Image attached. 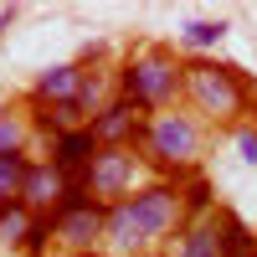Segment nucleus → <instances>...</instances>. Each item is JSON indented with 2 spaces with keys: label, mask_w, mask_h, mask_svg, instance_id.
<instances>
[{
  "label": "nucleus",
  "mask_w": 257,
  "mask_h": 257,
  "mask_svg": "<svg viewBox=\"0 0 257 257\" xmlns=\"http://www.w3.org/2000/svg\"><path fill=\"white\" fill-rule=\"evenodd\" d=\"M113 88H118V98L134 103L139 113L180 108V98H185V62L170 52V47H155V41H144V47H134V52L118 62Z\"/></svg>",
  "instance_id": "nucleus-1"
},
{
  "label": "nucleus",
  "mask_w": 257,
  "mask_h": 257,
  "mask_svg": "<svg viewBox=\"0 0 257 257\" xmlns=\"http://www.w3.org/2000/svg\"><path fill=\"white\" fill-rule=\"evenodd\" d=\"M139 155L155 170V180H175L180 185L185 175H196V160H201V123H196V113H185V108L149 113L144 134H139Z\"/></svg>",
  "instance_id": "nucleus-2"
},
{
  "label": "nucleus",
  "mask_w": 257,
  "mask_h": 257,
  "mask_svg": "<svg viewBox=\"0 0 257 257\" xmlns=\"http://www.w3.org/2000/svg\"><path fill=\"white\" fill-rule=\"evenodd\" d=\"M185 103L196 113H206L211 123H231L237 113L252 108V82L242 77V67L216 57H190L185 62Z\"/></svg>",
  "instance_id": "nucleus-3"
},
{
  "label": "nucleus",
  "mask_w": 257,
  "mask_h": 257,
  "mask_svg": "<svg viewBox=\"0 0 257 257\" xmlns=\"http://www.w3.org/2000/svg\"><path fill=\"white\" fill-rule=\"evenodd\" d=\"M128 216L144 231L149 247H160L170 237L185 231V201H180V185L175 180H144L134 196H128Z\"/></svg>",
  "instance_id": "nucleus-4"
},
{
  "label": "nucleus",
  "mask_w": 257,
  "mask_h": 257,
  "mask_svg": "<svg viewBox=\"0 0 257 257\" xmlns=\"http://www.w3.org/2000/svg\"><path fill=\"white\" fill-rule=\"evenodd\" d=\"M144 155L139 149H98L93 165H88V175H82V185H88V196L98 206H118L128 201L139 190V175H144Z\"/></svg>",
  "instance_id": "nucleus-5"
},
{
  "label": "nucleus",
  "mask_w": 257,
  "mask_h": 257,
  "mask_svg": "<svg viewBox=\"0 0 257 257\" xmlns=\"http://www.w3.org/2000/svg\"><path fill=\"white\" fill-rule=\"evenodd\" d=\"M103 221H108V206H77V211H57V247L67 257H93L103 252Z\"/></svg>",
  "instance_id": "nucleus-6"
},
{
  "label": "nucleus",
  "mask_w": 257,
  "mask_h": 257,
  "mask_svg": "<svg viewBox=\"0 0 257 257\" xmlns=\"http://www.w3.org/2000/svg\"><path fill=\"white\" fill-rule=\"evenodd\" d=\"M144 123H149V113H139L128 98H108V103L93 113V123H88V128H93L98 149H139Z\"/></svg>",
  "instance_id": "nucleus-7"
},
{
  "label": "nucleus",
  "mask_w": 257,
  "mask_h": 257,
  "mask_svg": "<svg viewBox=\"0 0 257 257\" xmlns=\"http://www.w3.org/2000/svg\"><path fill=\"white\" fill-rule=\"evenodd\" d=\"M67 175L52 165V160H31V170H26V185H21V206L26 211H36V216H57V206H62V196H67Z\"/></svg>",
  "instance_id": "nucleus-8"
},
{
  "label": "nucleus",
  "mask_w": 257,
  "mask_h": 257,
  "mask_svg": "<svg viewBox=\"0 0 257 257\" xmlns=\"http://www.w3.org/2000/svg\"><path fill=\"white\" fill-rule=\"evenodd\" d=\"M82 77H88V62H52L47 72H36V82L26 88V103H47V108H62L82 93Z\"/></svg>",
  "instance_id": "nucleus-9"
},
{
  "label": "nucleus",
  "mask_w": 257,
  "mask_h": 257,
  "mask_svg": "<svg viewBox=\"0 0 257 257\" xmlns=\"http://www.w3.org/2000/svg\"><path fill=\"white\" fill-rule=\"evenodd\" d=\"M93 155H98V139H93V128H67V134H57L52 139V165L67 175L72 185H82V175H88V165H93Z\"/></svg>",
  "instance_id": "nucleus-10"
},
{
  "label": "nucleus",
  "mask_w": 257,
  "mask_h": 257,
  "mask_svg": "<svg viewBox=\"0 0 257 257\" xmlns=\"http://www.w3.org/2000/svg\"><path fill=\"white\" fill-rule=\"evenodd\" d=\"M216 247H221V257H252L257 252V231L237 216L231 206H216Z\"/></svg>",
  "instance_id": "nucleus-11"
},
{
  "label": "nucleus",
  "mask_w": 257,
  "mask_h": 257,
  "mask_svg": "<svg viewBox=\"0 0 257 257\" xmlns=\"http://www.w3.org/2000/svg\"><path fill=\"white\" fill-rule=\"evenodd\" d=\"M31 139H36L31 113L21 103H6L0 108V155H31Z\"/></svg>",
  "instance_id": "nucleus-12"
},
{
  "label": "nucleus",
  "mask_w": 257,
  "mask_h": 257,
  "mask_svg": "<svg viewBox=\"0 0 257 257\" xmlns=\"http://www.w3.org/2000/svg\"><path fill=\"white\" fill-rule=\"evenodd\" d=\"M180 201H185V226L216 216V196H211V180L206 175H185L180 180Z\"/></svg>",
  "instance_id": "nucleus-13"
},
{
  "label": "nucleus",
  "mask_w": 257,
  "mask_h": 257,
  "mask_svg": "<svg viewBox=\"0 0 257 257\" xmlns=\"http://www.w3.org/2000/svg\"><path fill=\"white\" fill-rule=\"evenodd\" d=\"M170 257H221V247H216V221H190V226L180 231V242H175Z\"/></svg>",
  "instance_id": "nucleus-14"
},
{
  "label": "nucleus",
  "mask_w": 257,
  "mask_h": 257,
  "mask_svg": "<svg viewBox=\"0 0 257 257\" xmlns=\"http://www.w3.org/2000/svg\"><path fill=\"white\" fill-rule=\"evenodd\" d=\"M31 221H36V211H26L21 201H11L6 211H0V247L21 252V247H26V231H31Z\"/></svg>",
  "instance_id": "nucleus-15"
},
{
  "label": "nucleus",
  "mask_w": 257,
  "mask_h": 257,
  "mask_svg": "<svg viewBox=\"0 0 257 257\" xmlns=\"http://www.w3.org/2000/svg\"><path fill=\"white\" fill-rule=\"evenodd\" d=\"M26 170H31V155H0V201H21V185H26Z\"/></svg>",
  "instance_id": "nucleus-16"
},
{
  "label": "nucleus",
  "mask_w": 257,
  "mask_h": 257,
  "mask_svg": "<svg viewBox=\"0 0 257 257\" xmlns=\"http://www.w3.org/2000/svg\"><path fill=\"white\" fill-rule=\"evenodd\" d=\"M221 36H226V21H190V26L180 31V47H190V52H211Z\"/></svg>",
  "instance_id": "nucleus-17"
},
{
  "label": "nucleus",
  "mask_w": 257,
  "mask_h": 257,
  "mask_svg": "<svg viewBox=\"0 0 257 257\" xmlns=\"http://www.w3.org/2000/svg\"><path fill=\"white\" fill-rule=\"evenodd\" d=\"M57 247V216H36L31 231H26V247H21V257H47Z\"/></svg>",
  "instance_id": "nucleus-18"
},
{
  "label": "nucleus",
  "mask_w": 257,
  "mask_h": 257,
  "mask_svg": "<svg viewBox=\"0 0 257 257\" xmlns=\"http://www.w3.org/2000/svg\"><path fill=\"white\" fill-rule=\"evenodd\" d=\"M237 160L257 165V123H237Z\"/></svg>",
  "instance_id": "nucleus-19"
},
{
  "label": "nucleus",
  "mask_w": 257,
  "mask_h": 257,
  "mask_svg": "<svg viewBox=\"0 0 257 257\" xmlns=\"http://www.w3.org/2000/svg\"><path fill=\"white\" fill-rule=\"evenodd\" d=\"M139 257H170V252H165V247H149V252H139Z\"/></svg>",
  "instance_id": "nucleus-20"
},
{
  "label": "nucleus",
  "mask_w": 257,
  "mask_h": 257,
  "mask_svg": "<svg viewBox=\"0 0 257 257\" xmlns=\"http://www.w3.org/2000/svg\"><path fill=\"white\" fill-rule=\"evenodd\" d=\"M93 257H108V252H93Z\"/></svg>",
  "instance_id": "nucleus-21"
},
{
  "label": "nucleus",
  "mask_w": 257,
  "mask_h": 257,
  "mask_svg": "<svg viewBox=\"0 0 257 257\" xmlns=\"http://www.w3.org/2000/svg\"><path fill=\"white\" fill-rule=\"evenodd\" d=\"M0 211H6V201H0Z\"/></svg>",
  "instance_id": "nucleus-22"
},
{
  "label": "nucleus",
  "mask_w": 257,
  "mask_h": 257,
  "mask_svg": "<svg viewBox=\"0 0 257 257\" xmlns=\"http://www.w3.org/2000/svg\"><path fill=\"white\" fill-rule=\"evenodd\" d=\"M252 257H257V252H252Z\"/></svg>",
  "instance_id": "nucleus-23"
}]
</instances>
